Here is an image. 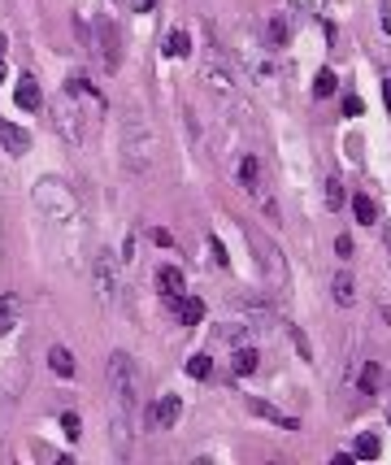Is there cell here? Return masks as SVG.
Segmentation results:
<instances>
[{
    "mask_svg": "<svg viewBox=\"0 0 391 465\" xmlns=\"http://www.w3.org/2000/svg\"><path fill=\"white\" fill-rule=\"evenodd\" d=\"M105 383H109V400H113V413H109L113 448L126 457L130 453V413H135V400H139V370H135V361H130L126 352H109Z\"/></svg>",
    "mask_w": 391,
    "mask_h": 465,
    "instance_id": "6da1fadb",
    "label": "cell"
},
{
    "mask_svg": "<svg viewBox=\"0 0 391 465\" xmlns=\"http://www.w3.org/2000/svg\"><path fill=\"white\" fill-rule=\"evenodd\" d=\"M122 166L130 174H153L157 166V131L144 109H126L122 118Z\"/></svg>",
    "mask_w": 391,
    "mask_h": 465,
    "instance_id": "7a4b0ae2",
    "label": "cell"
},
{
    "mask_svg": "<svg viewBox=\"0 0 391 465\" xmlns=\"http://www.w3.org/2000/svg\"><path fill=\"white\" fill-rule=\"evenodd\" d=\"M35 209L44 218H53V222H74L78 218V204H74L70 187H65L61 179H40L35 183Z\"/></svg>",
    "mask_w": 391,
    "mask_h": 465,
    "instance_id": "3957f363",
    "label": "cell"
},
{
    "mask_svg": "<svg viewBox=\"0 0 391 465\" xmlns=\"http://www.w3.org/2000/svg\"><path fill=\"white\" fill-rule=\"evenodd\" d=\"M53 126H57V135L65 139V143H83V109H78V100L70 91L61 87V96L53 100Z\"/></svg>",
    "mask_w": 391,
    "mask_h": 465,
    "instance_id": "277c9868",
    "label": "cell"
},
{
    "mask_svg": "<svg viewBox=\"0 0 391 465\" xmlns=\"http://www.w3.org/2000/svg\"><path fill=\"white\" fill-rule=\"evenodd\" d=\"M200 83L214 91L222 105H235L239 100V78H235V70L226 66L222 57H214V61H205V66H200Z\"/></svg>",
    "mask_w": 391,
    "mask_h": 465,
    "instance_id": "5b68a950",
    "label": "cell"
},
{
    "mask_svg": "<svg viewBox=\"0 0 391 465\" xmlns=\"http://www.w3.org/2000/svg\"><path fill=\"white\" fill-rule=\"evenodd\" d=\"M92 279H96V296H101L105 304H118L122 300L126 287H122V274H118V261H113L109 252H101L92 261Z\"/></svg>",
    "mask_w": 391,
    "mask_h": 465,
    "instance_id": "8992f818",
    "label": "cell"
},
{
    "mask_svg": "<svg viewBox=\"0 0 391 465\" xmlns=\"http://www.w3.org/2000/svg\"><path fill=\"white\" fill-rule=\"evenodd\" d=\"M92 48H96V57L105 61V70H118V66H122V35H118V22H113V18H101V22H96Z\"/></svg>",
    "mask_w": 391,
    "mask_h": 465,
    "instance_id": "52a82bcc",
    "label": "cell"
},
{
    "mask_svg": "<svg viewBox=\"0 0 391 465\" xmlns=\"http://www.w3.org/2000/svg\"><path fill=\"white\" fill-rule=\"evenodd\" d=\"M248 239H252V244H257V252H261V265H266V279H270L274 287H279V292H287V261H283V252L274 248L266 235H257V231H252Z\"/></svg>",
    "mask_w": 391,
    "mask_h": 465,
    "instance_id": "ba28073f",
    "label": "cell"
},
{
    "mask_svg": "<svg viewBox=\"0 0 391 465\" xmlns=\"http://www.w3.org/2000/svg\"><path fill=\"white\" fill-rule=\"evenodd\" d=\"M178 418H183V400L178 396H157L153 409H148V426L153 430H170Z\"/></svg>",
    "mask_w": 391,
    "mask_h": 465,
    "instance_id": "9c48e42d",
    "label": "cell"
},
{
    "mask_svg": "<svg viewBox=\"0 0 391 465\" xmlns=\"http://www.w3.org/2000/svg\"><path fill=\"white\" fill-rule=\"evenodd\" d=\"M65 91H70L78 105H87L92 114H105V96L96 91V83H92L87 74H70V78H65Z\"/></svg>",
    "mask_w": 391,
    "mask_h": 465,
    "instance_id": "30bf717a",
    "label": "cell"
},
{
    "mask_svg": "<svg viewBox=\"0 0 391 465\" xmlns=\"http://www.w3.org/2000/svg\"><path fill=\"white\" fill-rule=\"evenodd\" d=\"M157 287H161V300H166L170 309H174V304H178V296L187 292L183 270H178V265H161V270H157Z\"/></svg>",
    "mask_w": 391,
    "mask_h": 465,
    "instance_id": "8fae6325",
    "label": "cell"
},
{
    "mask_svg": "<svg viewBox=\"0 0 391 465\" xmlns=\"http://www.w3.org/2000/svg\"><path fill=\"white\" fill-rule=\"evenodd\" d=\"M13 100H18L26 114H35V109H44V91L35 83V74H22L18 83H13Z\"/></svg>",
    "mask_w": 391,
    "mask_h": 465,
    "instance_id": "7c38bea8",
    "label": "cell"
},
{
    "mask_svg": "<svg viewBox=\"0 0 391 465\" xmlns=\"http://www.w3.org/2000/svg\"><path fill=\"white\" fill-rule=\"evenodd\" d=\"M0 148H5L9 157H26V148H31V135L22 131V126H13L9 118H0Z\"/></svg>",
    "mask_w": 391,
    "mask_h": 465,
    "instance_id": "4fadbf2b",
    "label": "cell"
},
{
    "mask_svg": "<svg viewBox=\"0 0 391 465\" xmlns=\"http://www.w3.org/2000/svg\"><path fill=\"white\" fill-rule=\"evenodd\" d=\"M248 409L257 413V418H266V422H274V426H283V430H300V422L291 418V413H283V409L266 405V400H248Z\"/></svg>",
    "mask_w": 391,
    "mask_h": 465,
    "instance_id": "5bb4252c",
    "label": "cell"
},
{
    "mask_svg": "<svg viewBox=\"0 0 391 465\" xmlns=\"http://www.w3.org/2000/svg\"><path fill=\"white\" fill-rule=\"evenodd\" d=\"M174 309H178V322H183V326H200V322H205V300H200V296H187V292H183Z\"/></svg>",
    "mask_w": 391,
    "mask_h": 465,
    "instance_id": "9a60e30c",
    "label": "cell"
},
{
    "mask_svg": "<svg viewBox=\"0 0 391 465\" xmlns=\"http://www.w3.org/2000/svg\"><path fill=\"white\" fill-rule=\"evenodd\" d=\"M257 361H261V357H257V348H252V344L235 348V352H231V374H235V378H248V374H257Z\"/></svg>",
    "mask_w": 391,
    "mask_h": 465,
    "instance_id": "2e32d148",
    "label": "cell"
},
{
    "mask_svg": "<svg viewBox=\"0 0 391 465\" xmlns=\"http://www.w3.org/2000/svg\"><path fill=\"white\" fill-rule=\"evenodd\" d=\"M48 365H53V374L57 378H74V370H78V365H74V352L70 348H48Z\"/></svg>",
    "mask_w": 391,
    "mask_h": 465,
    "instance_id": "e0dca14e",
    "label": "cell"
},
{
    "mask_svg": "<svg viewBox=\"0 0 391 465\" xmlns=\"http://www.w3.org/2000/svg\"><path fill=\"white\" fill-rule=\"evenodd\" d=\"M331 300H335V304H344V309L356 300V283H352V274H348V270H339V274L331 279Z\"/></svg>",
    "mask_w": 391,
    "mask_h": 465,
    "instance_id": "ac0fdd59",
    "label": "cell"
},
{
    "mask_svg": "<svg viewBox=\"0 0 391 465\" xmlns=\"http://www.w3.org/2000/svg\"><path fill=\"white\" fill-rule=\"evenodd\" d=\"M287 35H291L287 18H283V13H274V18L266 22V40H270V48H287Z\"/></svg>",
    "mask_w": 391,
    "mask_h": 465,
    "instance_id": "d6986e66",
    "label": "cell"
},
{
    "mask_svg": "<svg viewBox=\"0 0 391 465\" xmlns=\"http://www.w3.org/2000/svg\"><path fill=\"white\" fill-rule=\"evenodd\" d=\"M379 383H383V365L379 361H365V370H361V396H379Z\"/></svg>",
    "mask_w": 391,
    "mask_h": 465,
    "instance_id": "ffe728a7",
    "label": "cell"
},
{
    "mask_svg": "<svg viewBox=\"0 0 391 465\" xmlns=\"http://www.w3.org/2000/svg\"><path fill=\"white\" fill-rule=\"evenodd\" d=\"M218 344H226V348H243L248 344V326H235V322H226V326H218Z\"/></svg>",
    "mask_w": 391,
    "mask_h": 465,
    "instance_id": "44dd1931",
    "label": "cell"
},
{
    "mask_svg": "<svg viewBox=\"0 0 391 465\" xmlns=\"http://www.w3.org/2000/svg\"><path fill=\"white\" fill-rule=\"evenodd\" d=\"M166 53H170V57H187V53H191V35H187L183 26H174L170 35H166Z\"/></svg>",
    "mask_w": 391,
    "mask_h": 465,
    "instance_id": "7402d4cb",
    "label": "cell"
},
{
    "mask_svg": "<svg viewBox=\"0 0 391 465\" xmlns=\"http://www.w3.org/2000/svg\"><path fill=\"white\" fill-rule=\"evenodd\" d=\"M352 213H356V222L374 227V222H379V204H374L370 196H352Z\"/></svg>",
    "mask_w": 391,
    "mask_h": 465,
    "instance_id": "603a6c76",
    "label": "cell"
},
{
    "mask_svg": "<svg viewBox=\"0 0 391 465\" xmlns=\"http://www.w3.org/2000/svg\"><path fill=\"white\" fill-rule=\"evenodd\" d=\"M187 374H191V378H200V383H205L209 374H214V357H209V352H196V357L187 361Z\"/></svg>",
    "mask_w": 391,
    "mask_h": 465,
    "instance_id": "cb8c5ba5",
    "label": "cell"
},
{
    "mask_svg": "<svg viewBox=\"0 0 391 465\" xmlns=\"http://www.w3.org/2000/svg\"><path fill=\"white\" fill-rule=\"evenodd\" d=\"M13 313H18V296H5V300H0V335H5V331H13Z\"/></svg>",
    "mask_w": 391,
    "mask_h": 465,
    "instance_id": "d4e9b609",
    "label": "cell"
},
{
    "mask_svg": "<svg viewBox=\"0 0 391 465\" xmlns=\"http://www.w3.org/2000/svg\"><path fill=\"white\" fill-rule=\"evenodd\" d=\"M352 457L374 461V457H379V435H361V439H356V448H352Z\"/></svg>",
    "mask_w": 391,
    "mask_h": 465,
    "instance_id": "484cf974",
    "label": "cell"
},
{
    "mask_svg": "<svg viewBox=\"0 0 391 465\" xmlns=\"http://www.w3.org/2000/svg\"><path fill=\"white\" fill-rule=\"evenodd\" d=\"M335 91V70H318V78H313V96L322 100V96H331Z\"/></svg>",
    "mask_w": 391,
    "mask_h": 465,
    "instance_id": "4316f807",
    "label": "cell"
},
{
    "mask_svg": "<svg viewBox=\"0 0 391 465\" xmlns=\"http://www.w3.org/2000/svg\"><path fill=\"white\" fill-rule=\"evenodd\" d=\"M326 204H331V209H344V183L339 179H326Z\"/></svg>",
    "mask_w": 391,
    "mask_h": 465,
    "instance_id": "83f0119b",
    "label": "cell"
},
{
    "mask_svg": "<svg viewBox=\"0 0 391 465\" xmlns=\"http://www.w3.org/2000/svg\"><path fill=\"white\" fill-rule=\"evenodd\" d=\"M61 430L70 435V444H74L78 435H83V422H78V413H61Z\"/></svg>",
    "mask_w": 391,
    "mask_h": 465,
    "instance_id": "f1b7e54d",
    "label": "cell"
},
{
    "mask_svg": "<svg viewBox=\"0 0 391 465\" xmlns=\"http://www.w3.org/2000/svg\"><path fill=\"white\" fill-rule=\"evenodd\" d=\"M287 335H291V344H296V352H300V357L309 361V357H313V352H309V344H304V335L296 331V326H287Z\"/></svg>",
    "mask_w": 391,
    "mask_h": 465,
    "instance_id": "f546056e",
    "label": "cell"
},
{
    "mask_svg": "<svg viewBox=\"0 0 391 465\" xmlns=\"http://www.w3.org/2000/svg\"><path fill=\"white\" fill-rule=\"evenodd\" d=\"M209 248H214V261H218V265H231V256H226V248H222V239H209Z\"/></svg>",
    "mask_w": 391,
    "mask_h": 465,
    "instance_id": "4dcf8cb0",
    "label": "cell"
},
{
    "mask_svg": "<svg viewBox=\"0 0 391 465\" xmlns=\"http://www.w3.org/2000/svg\"><path fill=\"white\" fill-rule=\"evenodd\" d=\"M335 252H339V256H352L356 248H352V239H348V235H339V239H335Z\"/></svg>",
    "mask_w": 391,
    "mask_h": 465,
    "instance_id": "1f68e13d",
    "label": "cell"
},
{
    "mask_svg": "<svg viewBox=\"0 0 391 465\" xmlns=\"http://www.w3.org/2000/svg\"><path fill=\"white\" fill-rule=\"evenodd\" d=\"M153 244H161V248H170V244H174V235H170V231H161V227H157V231H153Z\"/></svg>",
    "mask_w": 391,
    "mask_h": 465,
    "instance_id": "d6a6232c",
    "label": "cell"
},
{
    "mask_svg": "<svg viewBox=\"0 0 391 465\" xmlns=\"http://www.w3.org/2000/svg\"><path fill=\"white\" fill-rule=\"evenodd\" d=\"M344 114H361V100H356V96H344Z\"/></svg>",
    "mask_w": 391,
    "mask_h": 465,
    "instance_id": "836d02e7",
    "label": "cell"
},
{
    "mask_svg": "<svg viewBox=\"0 0 391 465\" xmlns=\"http://www.w3.org/2000/svg\"><path fill=\"white\" fill-rule=\"evenodd\" d=\"M130 5H135V13H148V9H153V0H130Z\"/></svg>",
    "mask_w": 391,
    "mask_h": 465,
    "instance_id": "e575fe53",
    "label": "cell"
},
{
    "mask_svg": "<svg viewBox=\"0 0 391 465\" xmlns=\"http://www.w3.org/2000/svg\"><path fill=\"white\" fill-rule=\"evenodd\" d=\"M383 239H387V256H391V222H383Z\"/></svg>",
    "mask_w": 391,
    "mask_h": 465,
    "instance_id": "d590c367",
    "label": "cell"
},
{
    "mask_svg": "<svg viewBox=\"0 0 391 465\" xmlns=\"http://www.w3.org/2000/svg\"><path fill=\"white\" fill-rule=\"evenodd\" d=\"M383 96H387V109H391V78H387V83H383Z\"/></svg>",
    "mask_w": 391,
    "mask_h": 465,
    "instance_id": "8d00e7d4",
    "label": "cell"
},
{
    "mask_svg": "<svg viewBox=\"0 0 391 465\" xmlns=\"http://www.w3.org/2000/svg\"><path fill=\"white\" fill-rule=\"evenodd\" d=\"M0 61H5V40H0Z\"/></svg>",
    "mask_w": 391,
    "mask_h": 465,
    "instance_id": "74e56055",
    "label": "cell"
},
{
    "mask_svg": "<svg viewBox=\"0 0 391 465\" xmlns=\"http://www.w3.org/2000/svg\"><path fill=\"white\" fill-rule=\"evenodd\" d=\"M387 392H391V374H387Z\"/></svg>",
    "mask_w": 391,
    "mask_h": 465,
    "instance_id": "f35d334b",
    "label": "cell"
}]
</instances>
